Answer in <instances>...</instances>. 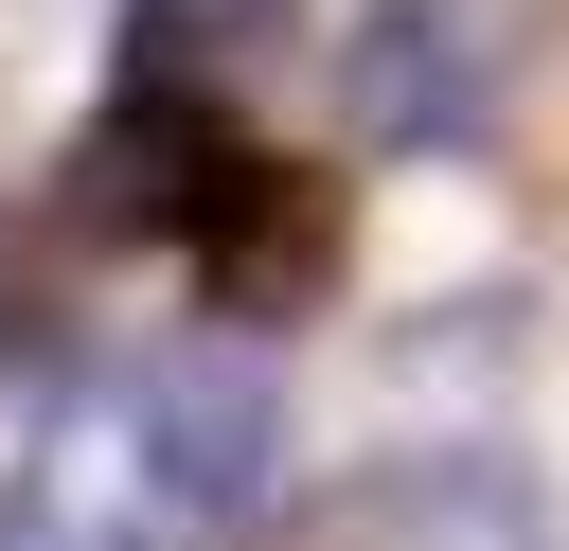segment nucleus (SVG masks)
Listing matches in <instances>:
<instances>
[{
    "mask_svg": "<svg viewBox=\"0 0 569 551\" xmlns=\"http://www.w3.org/2000/svg\"><path fill=\"white\" fill-rule=\"evenodd\" d=\"M124 427H142L160 515H196V533H231V515H267V498H284V355H267L249 320H213V338L142 355V373H124Z\"/></svg>",
    "mask_w": 569,
    "mask_h": 551,
    "instance_id": "1",
    "label": "nucleus"
},
{
    "mask_svg": "<svg viewBox=\"0 0 569 551\" xmlns=\"http://www.w3.org/2000/svg\"><path fill=\"white\" fill-rule=\"evenodd\" d=\"M231 107L213 89H124L107 71V107L53 142V213L89 231V249H196V213L231 196Z\"/></svg>",
    "mask_w": 569,
    "mask_h": 551,
    "instance_id": "2",
    "label": "nucleus"
},
{
    "mask_svg": "<svg viewBox=\"0 0 569 551\" xmlns=\"http://www.w3.org/2000/svg\"><path fill=\"white\" fill-rule=\"evenodd\" d=\"M338 124L373 160H462L498 124V0H356L338 18Z\"/></svg>",
    "mask_w": 569,
    "mask_h": 551,
    "instance_id": "3",
    "label": "nucleus"
},
{
    "mask_svg": "<svg viewBox=\"0 0 569 551\" xmlns=\"http://www.w3.org/2000/svg\"><path fill=\"white\" fill-rule=\"evenodd\" d=\"M178 267H196V302H213V320L284 338V320H320V302H338V267H356V178H320V160H267V142H249Z\"/></svg>",
    "mask_w": 569,
    "mask_h": 551,
    "instance_id": "4",
    "label": "nucleus"
},
{
    "mask_svg": "<svg viewBox=\"0 0 569 551\" xmlns=\"http://www.w3.org/2000/svg\"><path fill=\"white\" fill-rule=\"evenodd\" d=\"M356 551H569V533H551L533 462H498V444H391L356 480Z\"/></svg>",
    "mask_w": 569,
    "mask_h": 551,
    "instance_id": "5",
    "label": "nucleus"
},
{
    "mask_svg": "<svg viewBox=\"0 0 569 551\" xmlns=\"http://www.w3.org/2000/svg\"><path fill=\"white\" fill-rule=\"evenodd\" d=\"M142 515H160V480H142L124 391H107V409H71V427L36 444V480L0 498V551H142Z\"/></svg>",
    "mask_w": 569,
    "mask_h": 551,
    "instance_id": "6",
    "label": "nucleus"
},
{
    "mask_svg": "<svg viewBox=\"0 0 569 551\" xmlns=\"http://www.w3.org/2000/svg\"><path fill=\"white\" fill-rule=\"evenodd\" d=\"M302 0H124V89H231L249 53H284Z\"/></svg>",
    "mask_w": 569,
    "mask_h": 551,
    "instance_id": "7",
    "label": "nucleus"
}]
</instances>
